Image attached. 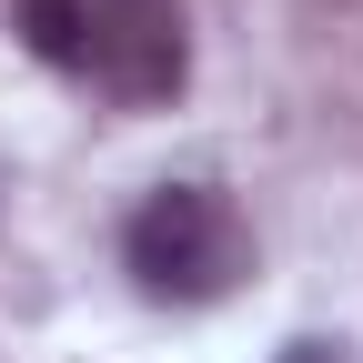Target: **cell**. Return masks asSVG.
Wrapping results in <instances>:
<instances>
[{"label": "cell", "instance_id": "2", "mask_svg": "<svg viewBox=\"0 0 363 363\" xmlns=\"http://www.w3.org/2000/svg\"><path fill=\"white\" fill-rule=\"evenodd\" d=\"M81 11H91L81 71L111 101H172L182 91V11L172 0H81Z\"/></svg>", "mask_w": 363, "mask_h": 363}, {"label": "cell", "instance_id": "3", "mask_svg": "<svg viewBox=\"0 0 363 363\" xmlns=\"http://www.w3.org/2000/svg\"><path fill=\"white\" fill-rule=\"evenodd\" d=\"M21 30H30V51L61 61V71H81V51H91V11L81 0H21Z\"/></svg>", "mask_w": 363, "mask_h": 363}, {"label": "cell", "instance_id": "4", "mask_svg": "<svg viewBox=\"0 0 363 363\" xmlns=\"http://www.w3.org/2000/svg\"><path fill=\"white\" fill-rule=\"evenodd\" d=\"M283 363H343V353H333V343H293Z\"/></svg>", "mask_w": 363, "mask_h": 363}, {"label": "cell", "instance_id": "1", "mask_svg": "<svg viewBox=\"0 0 363 363\" xmlns=\"http://www.w3.org/2000/svg\"><path fill=\"white\" fill-rule=\"evenodd\" d=\"M121 262L131 283L152 303H222L252 272V233L233 192H212V182H162V192L121 222Z\"/></svg>", "mask_w": 363, "mask_h": 363}]
</instances>
